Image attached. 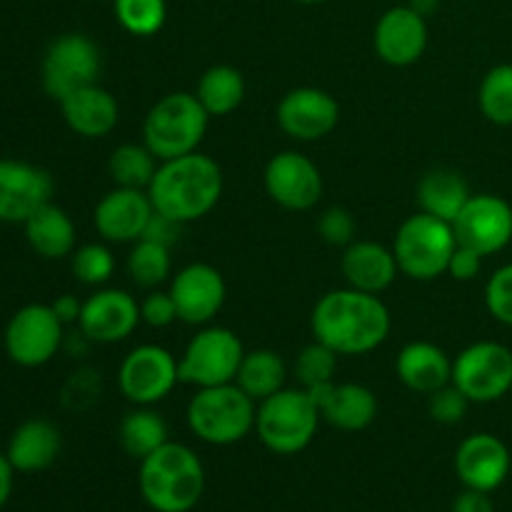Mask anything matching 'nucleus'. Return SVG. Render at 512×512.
Wrapping results in <instances>:
<instances>
[{
  "label": "nucleus",
  "instance_id": "obj_48",
  "mask_svg": "<svg viewBox=\"0 0 512 512\" xmlns=\"http://www.w3.org/2000/svg\"><path fill=\"white\" fill-rule=\"evenodd\" d=\"M295 3H300V5H318V3H325V0H295Z\"/></svg>",
  "mask_w": 512,
  "mask_h": 512
},
{
  "label": "nucleus",
  "instance_id": "obj_35",
  "mask_svg": "<svg viewBox=\"0 0 512 512\" xmlns=\"http://www.w3.org/2000/svg\"><path fill=\"white\" fill-rule=\"evenodd\" d=\"M113 13L125 33L150 38L168 20V0H113Z\"/></svg>",
  "mask_w": 512,
  "mask_h": 512
},
{
  "label": "nucleus",
  "instance_id": "obj_27",
  "mask_svg": "<svg viewBox=\"0 0 512 512\" xmlns=\"http://www.w3.org/2000/svg\"><path fill=\"white\" fill-rule=\"evenodd\" d=\"M25 238L28 245L48 260H60L73 255L75 250V223L63 208L50 200L43 208L35 210L28 220H25Z\"/></svg>",
  "mask_w": 512,
  "mask_h": 512
},
{
  "label": "nucleus",
  "instance_id": "obj_13",
  "mask_svg": "<svg viewBox=\"0 0 512 512\" xmlns=\"http://www.w3.org/2000/svg\"><path fill=\"white\" fill-rule=\"evenodd\" d=\"M453 230L458 245L475 250L483 258L500 253L512 240V205L493 193L470 195L453 220Z\"/></svg>",
  "mask_w": 512,
  "mask_h": 512
},
{
  "label": "nucleus",
  "instance_id": "obj_45",
  "mask_svg": "<svg viewBox=\"0 0 512 512\" xmlns=\"http://www.w3.org/2000/svg\"><path fill=\"white\" fill-rule=\"evenodd\" d=\"M50 308H53V313L58 315L60 323H63V325L78 323L80 313H83V303H80V300L75 298V295H70V293L58 295V298L50 303Z\"/></svg>",
  "mask_w": 512,
  "mask_h": 512
},
{
  "label": "nucleus",
  "instance_id": "obj_44",
  "mask_svg": "<svg viewBox=\"0 0 512 512\" xmlns=\"http://www.w3.org/2000/svg\"><path fill=\"white\" fill-rule=\"evenodd\" d=\"M453 512H495L490 493L483 490H470L465 488V493H460L453 503Z\"/></svg>",
  "mask_w": 512,
  "mask_h": 512
},
{
  "label": "nucleus",
  "instance_id": "obj_22",
  "mask_svg": "<svg viewBox=\"0 0 512 512\" xmlns=\"http://www.w3.org/2000/svg\"><path fill=\"white\" fill-rule=\"evenodd\" d=\"M320 410V418L345 433H358L378 418V398L368 385L328 383L308 390Z\"/></svg>",
  "mask_w": 512,
  "mask_h": 512
},
{
  "label": "nucleus",
  "instance_id": "obj_26",
  "mask_svg": "<svg viewBox=\"0 0 512 512\" xmlns=\"http://www.w3.org/2000/svg\"><path fill=\"white\" fill-rule=\"evenodd\" d=\"M63 435L50 420L30 418L15 428L5 455L18 473H40L58 460Z\"/></svg>",
  "mask_w": 512,
  "mask_h": 512
},
{
  "label": "nucleus",
  "instance_id": "obj_42",
  "mask_svg": "<svg viewBox=\"0 0 512 512\" xmlns=\"http://www.w3.org/2000/svg\"><path fill=\"white\" fill-rule=\"evenodd\" d=\"M480 270H483V255L475 253V250H470V248H465V245H458L453 253V258H450V263H448V275H453L455 280H463V283H468V280L478 278Z\"/></svg>",
  "mask_w": 512,
  "mask_h": 512
},
{
  "label": "nucleus",
  "instance_id": "obj_39",
  "mask_svg": "<svg viewBox=\"0 0 512 512\" xmlns=\"http://www.w3.org/2000/svg\"><path fill=\"white\" fill-rule=\"evenodd\" d=\"M318 233L333 248H348L350 243H355V233H358V225L350 210L345 208H328L320 213L318 218Z\"/></svg>",
  "mask_w": 512,
  "mask_h": 512
},
{
  "label": "nucleus",
  "instance_id": "obj_1",
  "mask_svg": "<svg viewBox=\"0 0 512 512\" xmlns=\"http://www.w3.org/2000/svg\"><path fill=\"white\" fill-rule=\"evenodd\" d=\"M393 320L378 295L355 288L330 290L315 303L310 330L338 355H368L388 340Z\"/></svg>",
  "mask_w": 512,
  "mask_h": 512
},
{
  "label": "nucleus",
  "instance_id": "obj_19",
  "mask_svg": "<svg viewBox=\"0 0 512 512\" xmlns=\"http://www.w3.org/2000/svg\"><path fill=\"white\" fill-rule=\"evenodd\" d=\"M373 48L383 63L408 68L423 58L428 48V18L410 5H395L380 15L373 33Z\"/></svg>",
  "mask_w": 512,
  "mask_h": 512
},
{
  "label": "nucleus",
  "instance_id": "obj_2",
  "mask_svg": "<svg viewBox=\"0 0 512 512\" xmlns=\"http://www.w3.org/2000/svg\"><path fill=\"white\" fill-rule=\"evenodd\" d=\"M155 213L175 223H195L218 205L223 195V170L210 155L195 153L163 160L148 185Z\"/></svg>",
  "mask_w": 512,
  "mask_h": 512
},
{
  "label": "nucleus",
  "instance_id": "obj_21",
  "mask_svg": "<svg viewBox=\"0 0 512 512\" xmlns=\"http://www.w3.org/2000/svg\"><path fill=\"white\" fill-rule=\"evenodd\" d=\"M455 473L465 488L493 493L510 475V450L498 435L475 433L455 453Z\"/></svg>",
  "mask_w": 512,
  "mask_h": 512
},
{
  "label": "nucleus",
  "instance_id": "obj_29",
  "mask_svg": "<svg viewBox=\"0 0 512 512\" xmlns=\"http://www.w3.org/2000/svg\"><path fill=\"white\" fill-rule=\"evenodd\" d=\"M285 380H288V365H285L283 355L270 348L245 350L243 363L235 375L238 388L245 390L255 403H263L265 398L283 390Z\"/></svg>",
  "mask_w": 512,
  "mask_h": 512
},
{
  "label": "nucleus",
  "instance_id": "obj_40",
  "mask_svg": "<svg viewBox=\"0 0 512 512\" xmlns=\"http://www.w3.org/2000/svg\"><path fill=\"white\" fill-rule=\"evenodd\" d=\"M470 408V400L455 388L453 383H448L445 388L435 390L433 395H428V410H430V418L435 423H443V425H455L468 415Z\"/></svg>",
  "mask_w": 512,
  "mask_h": 512
},
{
  "label": "nucleus",
  "instance_id": "obj_20",
  "mask_svg": "<svg viewBox=\"0 0 512 512\" xmlns=\"http://www.w3.org/2000/svg\"><path fill=\"white\" fill-rule=\"evenodd\" d=\"M153 213L155 208L150 203L148 190L118 188L115 185L95 205L93 223L100 238L108 240V243L125 245L143 238Z\"/></svg>",
  "mask_w": 512,
  "mask_h": 512
},
{
  "label": "nucleus",
  "instance_id": "obj_16",
  "mask_svg": "<svg viewBox=\"0 0 512 512\" xmlns=\"http://www.w3.org/2000/svg\"><path fill=\"white\" fill-rule=\"evenodd\" d=\"M170 295L178 308V320L188 325L213 323L228 298L223 273L208 263H190L170 278Z\"/></svg>",
  "mask_w": 512,
  "mask_h": 512
},
{
  "label": "nucleus",
  "instance_id": "obj_17",
  "mask_svg": "<svg viewBox=\"0 0 512 512\" xmlns=\"http://www.w3.org/2000/svg\"><path fill=\"white\" fill-rule=\"evenodd\" d=\"M140 323V303L120 288H98L83 303L80 333L90 343H123L135 333Z\"/></svg>",
  "mask_w": 512,
  "mask_h": 512
},
{
  "label": "nucleus",
  "instance_id": "obj_3",
  "mask_svg": "<svg viewBox=\"0 0 512 512\" xmlns=\"http://www.w3.org/2000/svg\"><path fill=\"white\" fill-rule=\"evenodd\" d=\"M140 495L155 512H190L205 490V470L195 450L168 440L140 460Z\"/></svg>",
  "mask_w": 512,
  "mask_h": 512
},
{
  "label": "nucleus",
  "instance_id": "obj_9",
  "mask_svg": "<svg viewBox=\"0 0 512 512\" xmlns=\"http://www.w3.org/2000/svg\"><path fill=\"white\" fill-rule=\"evenodd\" d=\"M450 383L470 403H495L512 390V350L495 340H480L468 345L453 360Z\"/></svg>",
  "mask_w": 512,
  "mask_h": 512
},
{
  "label": "nucleus",
  "instance_id": "obj_41",
  "mask_svg": "<svg viewBox=\"0 0 512 512\" xmlns=\"http://www.w3.org/2000/svg\"><path fill=\"white\" fill-rule=\"evenodd\" d=\"M140 320L150 328H168L178 320V308H175L173 295L163 293V290H150L143 300H140Z\"/></svg>",
  "mask_w": 512,
  "mask_h": 512
},
{
  "label": "nucleus",
  "instance_id": "obj_14",
  "mask_svg": "<svg viewBox=\"0 0 512 512\" xmlns=\"http://www.w3.org/2000/svg\"><path fill=\"white\" fill-rule=\"evenodd\" d=\"M265 190L280 208L303 213L315 208L323 198V175L320 168L298 150H283L265 165Z\"/></svg>",
  "mask_w": 512,
  "mask_h": 512
},
{
  "label": "nucleus",
  "instance_id": "obj_43",
  "mask_svg": "<svg viewBox=\"0 0 512 512\" xmlns=\"http://www.w3.org/2000/svg\"><path fill=\"white\" fill-rule=\"evenodd\" d=\"M180 230H183V223H175V220L165 218V215L153 213L148 228H145V240H153V243L165 245V248L173 250V245L180 240Z\"/></svg>",
  "mask_w": 512,
  "mask_h": 512
},
{
  "label": "nucleus",
  "instance_id": "obj_31",
  "mask_svg": "<svg viewBox=\"0 0 512 512\" xmlns=\"http://www.w3.org/2000/svg\"><path fill=\"white\" fill-rule=\"evenodd\" d=\"M200 105L210 118H223L235 113L245 100V78L233 65H213L205 70L195 88Z\"/></svg>",
  "mask_w": 512,
  "mask_h": 512
},
{
  "label": "nucleus",
  "instance_id": "obj_37",
  "mask_svg": "<svg viewBox=\"0 0 512 512\" xmlns=\"http://www.w3.org/2000/svg\"><path fill=\"white\" fill-rule=\"evenodd\" d=\"M70 268H73L78 283L88 285V288H103L115 273L113 250L103 243L80 245L70 255Z\"/></svg>",
  "mask_w": 512,
  "mask_h": 512
},
{
  "label": "nucleus",
  "instance_id": "obj_30",
  "mask_svg": "<svg viewBox=\"0 0 512 512\" xmlns=\"http://www.w3.org/2000/svg\"><path fill=\"white\" fill-rule=\"evenodd\" d=\"M118 443L130 458L143 460L168 443V423L153 405H135V410L123 415L118 425Z\"/></svg>",
  "mask_w": 512,
  "mask_h": 512
},
{
  "label": "nucleus",
  "instance_id": "obj_38",
  "mask_svg": "<svg viewBox=\"0 0 512 512\" xmlns=\"http://www.w3.org/2000/svg\"><path fill=\"white\" fill-rule=\"evenodd\" d=\"M485 305L498 323L512 328V263L490 275L488 285H485Z\"/></svg>",
  "mask_w": 512,
  "mask_h": 512
},
{
  "label": "nucleus",
  "instance_id": "obj_8",
  "mask_svg": "<svg viewBox=\"0 0 512 512\" xmlns=\"http://www.w3.org/2000/svg\"><path fill=\"white\" fill-rule=\"evenodd\" d=\"M243 355L245 348L233 330L223 325H203V330L190 338L178 358L180 383L195 385V388L235 383Z\"/></svg>",
  "mask_w": 512,
  "mask_h": 512
},
{
  "label": "nucleus",
  "instance_id": "obj_11",
  "mask_svg": "<svg viewBox=\"0 0 512 512\" xmlns=\"http://www.w3.org/2000/svg\"><path fill=\"white\" fill-rule=\"evenodd\" d=\"M178 383V358L163 345H138L125 355L118 370L120 393L133 405H158Z\"/></svg>",
  "mask_w": 512,
  "mask_h": 512
},
{
  "label": "nucleus",
  "instance_id": "obj_32",
  "mask_svg": "<svg viewBox=\"0 0 512 512\" xmlns=\"http://www.w3.org/2000/svg\"><path fill=\"white\" fill-rule=\"evenodd\" d=\"M160 160L150 153L145 143H123L110 153L108 173L118 188L148 190Z\"/></svg>",
  "mask_w": 512,
  "mask_h": 512
},
{
  "label": "nucleus",
  "instance_id": "obj_18",
  "mask_svg": "<svg viewBox=\"0 0 512 512\" xmlns=\"http://www.w3.org/2000/svg\"><path fill=\"white\" fill-rule=\"evenodd\" d=\"M53 198L48 170L25 160H0V223H25Z\"/></svg>",
  "mask_w": 512,
  "mask_h": 512
},
{
  "label": "nucleus",
  "instance_id": "obj_25",
  "mask_svg": "<svg viewBox=\"0 0 512 512\" xmlns=\"http://www.w3.org/2000/svg\"><path fill=\"white\" fill-rule=\"evenodd\" d=\"M395 373H398L400 383L413 393L433 395L435 390L445 388L453 380V360L435 343L415 340L398 353Z\"/></svg>",
  "mask_w": 512,
  "mask_h": 512
},
{
  "label": "nucleus",
  "instance_id": "obj_47",
  "mask_svg": "<svg viewBox=\"0 0 512 512\" xmlns=\"http://www.w3.org/2000/svg\"><path fill=\"white\" fill-rule=\"evenodd\" d=\"M408 5L413 10H418V13L423 15V18H428L430 13H435V10H438L440 0H408Z\"/></svg>",
  "mask_w": 512,
  "mask_h": 512
},
{
  "label": "nucleus",
  "instance_id": "obj_7",
  "mask_svg": "<svg viewBox=\"0 0 512 512\" xmlns=\"http://www.w3.org/2000/svg\"><path fill=\"white\" fill-rule=\"evenodd\" d=\"M458 248L453 223L433 218L428 213H415L398 228L393 240V253L400 273L410 280L440 278L448 273V263Z\"/></svg>",
  "mask_w": 512,
  "mask_h": 512
},
{
  "label": "nucleus",
  "instance_id": "obj_5",
  "mask_svg": "<svg viewBox=\"0 0 512 512\" xmlns=\"http://www.w3.org/2000/svg\"><path fill=\"white\" fill-rule=\"evenodd\" d=\"M258 403L238 383L198 388L188 403V428L208 445H233L255 430Z\"/></svg>",
  "mask_w": 512,
  "mask_h": 512
},
{
  "label": "nucleus",
  "instance_id": "obj_6",
  "mask_svg": "<svg viewBox=\"0 0 512 512\" xmlns=\"http://www.w3.org/2000/svg\"><path fill=\"white\" fill-rule=\"evenodd\" d=\"M320 410L305 388H283L258 403L255 430L270 453L298 455L318 435Z\"/></svg>",
  "mask_w": 512,
  "mask_h": 512
},
{
  "label": "nucleus",
  "instance_id": "obj_36",
  "mask_svg": "<svg viewBox=\"0 0 512 512\" xmlns=\"http://www.w3.org/2000/svg\"><path fill=\"white\" fill-rule=\"evenodd\" d=\"M338 358L333 348L313 340L310 345H305L303 350L295 358V378H298L300 388L313 390L320 385L335 383V370H338Z\"/></svg>",
  "mask_w": 512,
  "mask_h": 512
},
{
  "label": "nucleus",
  "instance_id": "obj_28",
  "mask_svg": "<svg viewBox=\"0 0 512 512\" xmlns=\"http://www.w3.org/2000/svg\"><path fill=\"white\" fill-rule=\"evenodd\" d=\"M470 188L465 178L455 170L435 168L420 178L418 190H415V200L420 205V213H428L433 218L453 223L470 200Z\"/></svg>",
  "mask_w": 512,
  "mask_h": 512
},
{
  "label": "nucleus",
  "instance_id": "obj_34",
  "mask_svg": "<svg viewBox=\"0 0 512 512\" xmlns=\"http://www.w3.org/2000/svg\"><path fill=\"white\" fill-rule=\"evenodd\" d=\"M480 113L495 125H512V65H495L478 90Z\"/></svg>",
  "mask_w": 512,
  "mask_h": 512
},
{
  "label": "nucleus",
  "instance_id": "obj_24",
  "mask_svg": "<svg viewBox=\"0 0 512 512\" xmlns=\"http://www.w3.org/2000/svg\"><path fill=\"white\" fill-rule=\"evenodd\" d=\"M60 110L73 133L83 138H105L120 120L118 100L100 83L85 85L60 100Z\"/></svg>",
  "mask_w": 512,
  "mask_h": 512
},
{
  "label": "nucleus",
  "instance_id": "obj_15",
  "mask_svg": "<svg viewBox=\"0 0 512 512\" xmlns=\"http://www.w3.org/2000/svg\"><path fill=\"white\" fill-rule=\"evenodd\" d=\"M275 118L285 135L300 143H313L338 128L340 105L328 90L303 85V88L288 90L280 98Z\"/></svg>",
  "mask_w": 512,
  "mask_h": 512
},
{
  "label": "nucleus",
  "instance_id": "obj_46",
  "mask_svg": "<svg viewBox=\"0 0 512 512\" xmlns=\"http://www.w3.org/2000/svg\"><path fill=\"white\" fill-rule=\"evenodd\" d=\"M13 465H10L8 455L0 453V508L8 503L10 493H13Z\"/></svg>",
  "mask_w": 512,
  "mask_h": 512
},
{
  "label": "nucleus",
  "instance_id": "obj_12",
  "mask_svg": "<svg viewBox=\"0 0 512 512\" xmlns=\"http://www.w3.org/2000/svg\"><path fill=\"white\" fill-rule=\"evenodd\" d=\"M60 345H63V323L50 305H25L5 328L8 358L23 368H40L50 363L58 355Z\"/></svg>",
  "mask_w": 512,
  "mask_h": 512
},
{
  "label": "nucleus",
  "instance_id": "obj_33",
  "mask_svg": "<svg viewBox=\"0 0 512 512\" xmlns=\"http://www.w3.org/2000/svg\"><path fill=\"white\" fill-rule=\"evenodd\" d=\"M128 268L130 280L143 290H158L165 280L173 275V258H170V248L153 243V240H135L133 248L128 253Z\"/></svg>",
  "mask_w": 512,
  "mask_h": 512
},
{
  "label": "nucleus",
  "instance_id": "obj_4",
  "mask_svg": "<svg viewBox=\"0 0 512 512\" xmlns=\"http://www.w3.org/2000/svg\"><path fill=\"white\" fill-rule=\"evenodd\" d=\"M208 123L210 115L200 105L198 95L185 93V90L168 93L145 115L143 143L160 163L190 155L205 140Z\"/></svg>",
  "mask_w": 512,
  "mask_h": 512
},
{
  "label": "nucleus",
  "instance_id": "obj_23",
  "mask_svg": "<svg viewBox=\"0 0 512 512\" xmlns=\"http://www.w3.org/2000/svg\"><path fill=\"white\" fill-rule=\"evenodd\" d=\"M340 270H343L345 283L350 288L373 295L388 290L400 273L393 248H385L375 240H355V243H350L343 250V258H340Z\"/></svg>",
  "mask_w": 512,
  "mask_h": 512
},
{
  "label": "nucleus",
  "instance_id": "obj_10",
  "mask_svg": "<svg viewBox=\"0 0 512 512\" xmlns=\"http://www.w3.org/2000/svg\"><path fill=\"white\" fill-rule=\"evenodd\" d=\"M100 70H103V58L98 45L83 33H65L45 50L40 78L45 93L60 103L65 95L98 83Z\"/></svg>",
  "mask_w": 512,
  "mask_h": 512
}]
</instances>
